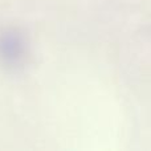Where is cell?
Returning <instances> with one entry per match:
<instances>
[{
	"instance_id": "obj_1",
	"label": "cell",
	"mask_w": 151,
	"mask_h": 151,
	"mask_svg": "<svg viewBox=\"0 0 151 151\" xmlns=\"http://www.w3.org/2000/svg\"><path fill=\"white\" fill-rule=\"evenodd\" d=\"M0 56L8 64L20 63V58L24 56V45L17 33L7 32L0 36Z\"/></svg>"
}]
</instances>
